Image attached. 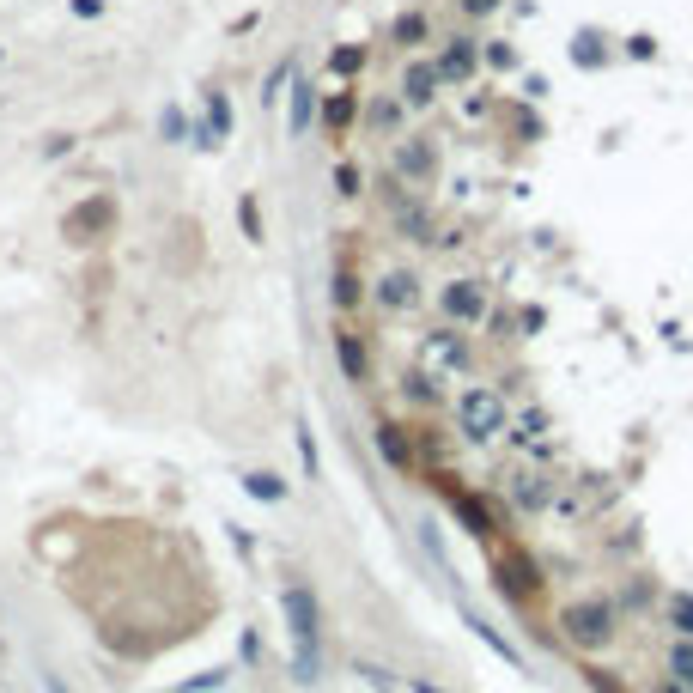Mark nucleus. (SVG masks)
Segmentation results:
<instances>
[{
	"instance_id": "f257e3e1",
	"label": "nucleus",
	"mask_w": 693,
	"mask_h": 693,
	"mask_svg": "<svg viewBox=\"0 0 693 693\" xmlns=\"http://www.w3.org/2000/svg\"><path fill=\"white\" fill-rule=\"evenodd\" d=\"M280 621L292 639V681L317 687L323 681V602L311 584H286L280 590Z\"/></svg>"
},
{
	"instance_id": "f03ea898",
	"label": "nucleus",
	"mask_w": 693,
	"mask_h": 693,
	"mask_svg": "<svg viewBox=\"0 0 693 693\" xmlns=\"http://www.w3.org/2000/svg\"><path fill=\"white\" fill-rule=\"evenodd\" d=\"M560 633H566V645L572 651H608L614 645V633H621V608H614L608 596H572L566 608H560Z\"/></svg>"
},
{
	"instance_id": "7ed1b4c3",
	"label": "nucleus",
	"mask_w": 693,
	"mask_h": 693,
	"mask_svg": "<svg viewBox=\"0 0 693 693\" xmlns=\"http://www.w3.org/2000/svg\"><path fill=\"white\" fill-rule=\"evenodd\" d=\"M456 426L469 444H487L499 432H511V402L505 390H493V383H469V390L456 396Z\"/></svg>"
},
{
	"instance_id": "20e7f679",
	"label": "nucleus",
	"mask_w": 693,
	"mask_h": 693,
	"mask_svg": "<svg viewBox=\"0 0 693 693\" xmlns=\"http://www.w3.org/2000/svg\"><path fill=\"white\" fill-rule=\"evenodd\" d=\"M493 590H499V602L505 608H535L542 602V590H548V578H542V566H535L523 548H499L493 554Z\"/></svg>"
},
{
	"instance_id": "39448f33",
	"label": "nucleus",
	"mask_w": 693,
	"mask_h": 693,
	"mask_svg": "<svg viewBox=\"0 0 693 693\" xmlns=\"http://www.w3.org/2000/svg\"><path fill=\"white\" fill-rule=\"evenodd\" d=\"M116 225H122V201H116V195H86L80 207H67L61 238H67L73 250H98V244L116 238Z\"/></svg>"
},
{
	"instance_id": "423d86ee",
	"label": "nucleus",
	"mask_w": 693,
	"mask_h": 693,
	"mask_svg": "<svg viewBox=\"0 0 693 693\" xmlns=\"http://www.w3.org/2000/svg\"><path fill=\"white\" fill-rule=\"evenodd\" d=\"M438 311H444V323H450V329H481V323L493 317V298H487V286H481V280L456 274V280H444V286H438Z\"/></svg>"
},
{
	"instance_id": "0eeeda50",
	"label": "nucleus",
	"mask_w": 693,
	"mask_h": 693,
	"mask_svg": "<svg viewBox=\"0 0 693 693\" xmlns=\"http://www.w3.org/2000/svg\"><path fill=\"white\" fill-rule=\"evenodd\" d=\"M438 487H444V499H450V511H456V523L469 529L475 542H499V511L487 505V493L456 487V475H438Z\"/></svg>"
},
{
	"instance_id": "6e6552de",
	"label": "nucleus",
	"mask_w": 693,
	"mask_h": 693,
	"mask_svg": "<svg viewBox=\"0 0 693 693\" xmlns=\"http://www.w3.org/2000/svg\"><path fill=\"white\" fill-rule=\"evenodd\" d=\"M371 304L377 311H390V317H408V311H420V274H408V268H390L377 286H371Z\"/></svg>"
},
{
	"instance_id": "1a4fd4ad",
	"label": "nucleus",
	"mask_w": 693,
	"mask_h": 693,
	"mask_svg": "<svg viewBox=\"0 0 693 693\" xmlns=\"http://www.w3.org/2000/svg\"><path fill=\"white\" fill-rule=\"evenodd\" d=\"M396 177L408 183V189H426V183H438V146L420 134V140H396Z\"/></svg>"
},
{
	"instance_id": "9d476101",
	"label": "nucleus",
	"mask_w": 693,
	"mask_h": 693,
	"mask_svg": "<svg viewBox=\"0 0 693 693\" xmlns=\"http://www.w3.org/2000/svg\"><path fill=\"white\" fill-rule=\"evenodd\" d=\"M438 73H444V86H469L475 73H481V43L475 37H444V49L432 55Z\"/></svg>"
},
{
	"instance_id": "9b49d317",
	"label": "nucleus",
	"mask_w": 693,
	"mask_h": 693,
	"mask_svg": "<svg viewBox=\"0 0 693 693\" xmlns=\"http://www.w3.org/2000/svg\"><path fill=\"white\" fill-rule=\"evenodd\" d=\"M438 86H444L438 61H408V67H402V86H396V98H402L408 110H426V104H438Z\"/></svg>"
},
{
	"instance_id": "f8f14e48",
	"label": "nucleus",
	"mask_w": 693,
	"mask_h": 693,
	"mask_svg": "<svg viewBox=\"0 0 693 693\" xmlns=\"http://www.w3.org/2000/svg\"><path fill=\"white\" fill-rule=\"evenodd\" d=\"M371 438H377V450H383V462H390V469H396V475H420V450L408 444V432H402L396 420H383V426H377Z\"/></svg>"
},
{
	"instance_id": "ddd939ff",
	"label": "nucleus",
	"mask_w": 693,
	"mask_h": 693,
	"mask_svg": "<svg viewBox=\"0 0 693 693\" xmlns=\"http://www.w3.org/2000/svg\"><path fill=\"white\" fill-rule=\"evenodd\" d=\"M335 359H341V371H347V383H371V347H365V335L359 329H335Z\"/></svg>"
},
{
	"instance_id": "4468645a",
	"label": "nucleus",
	"mask_w": 693,
	"mask_h": 693,
	"mask_svg": "<svg viewBox=\"0 0 693 693\" xmlns=\"http://www.w3.org/2000/svg\"><path fill=\"white\" fill-rule=\"evenodd\" d=\"M311 122H317V80H292L286 86V134L292 140L311 134Z\"/></svg>"
},
{
	"instance_id": "2eb2a0df",
	"label": "nucleus",
	"mask_w": 693,
	"mask_h": 693,
	"mask_svg": "<svg viewBox=\"0 0 693 693\" xmlns=\"http://www.w3.org/2000/svg\"><path fill=\"white\" fill-rule=\"evenodd\" d=\"M426 359L432 365H444V371H469V341H462V329H432L426 335Z\"/></svg>"
},
{
	"instance_id": "dca6fc26",
	"label": "nucleus",
	"mask_w": 693,
	"mask_h": 693,
	"mask_svg": "<svg viewBox=\"0 0 693 693\" xmlns=\"http://www.w3.org/2000/svg\"><path fill=\"white\" fill-rule=\"evenodd\" d=\"M359 116H365L359 86H341V92H329V98H323V128H329V134H347Z\"/></svg>"
},
{
	"instance_id": "f3484780",
	"label": "nucleus",
	"mask_w": 693,
	"mask_h": 693,
	"mask_svg": "<svg viewBox=\"0 0 693 693\" xmlns=\"http://www.w3.org/2000/svg\"><path fill=\"white\" fill-rule=\"evenodd\" d=\"M402 110H408L402 98H383V92H377V98H365V116H359V122H365L371 134H383V140H402Z\"/></svg>"
},
{
	"instance_id": "a211bd4d",
	"label": "nucleus",
	"mask_w": 693,
	"mask_h": 693,
	"mask_svg": "<svg viewBox=\"0 0 693 693\" xmlns=\"http://www.w3.org/2000/svg\"><path fill=\"white\" fill-rule=\"evenodd\" d=\"M390 43H396V49L438 43V37H432V13H426V7H402V13H396V25H390Z\"/></svg>"
},
{
	"instance_id": "6ab92c4d",
	"label": "nucleus",
	"mask_w": 693,
	"mask_h": 693,
	"mask_svg": "<svg viewBox=\"0 0 693 693\" xmlns=\"http://www.w3.org/2000/svg\"><path fill=\"white\" fill-rule=\"evenodd\" d=\"M462 621H469V633H475V639H481L487 651H499V657H505V663H511V669L523 675V657H517V645H505V639H499V627H487L475 608H462Z\"/></svg>"
},
{
	"instance_id": "aec40b11",
	"label": "nucleus",
	"mask_w": 693,
	"mask_h": 693,
	"mask_svg": "<svg viewBox=\"0 0 693 693\" xmlns=\"http://www.w3.org/2000/svg\"><path fill=\"white\" fill-rule=\"evenodd\" d=\"M371 67V43H341L335 55H329V73L335 80H353V73H365Z\"/></svg>"
},
{
	"instance_id": "412c9836",
	"label": "nucleus",
	"mask_w": 693,
	"mask_h": 693,
	"mask_svg": "<svg viewBox=\"0 0 693 693\" xmlns=\"http://www.w3.org/2000/svg\"><path fill=\"white\" fill-rule=\"evenodd\" d=\"M244 493H250V499H262V505H280L292 487H286L274 469H250V475H244Z\"/></svg>"
},
{
	"instance_id": "4be33fe9",
	"label": "nucleus",
	"mask_w": 693,
	"mask_h": 693,
	"mask_svg": "<svg viewBox=\"0 0 693 693\" xmlns=\"http://www.w3.org/2000/svg\"><path fill=\"white\" fill-rule=\"evenodd\" d=\"M663 621H669L681 639H693V590H669V596H663Z\"/></svg>"
},
{
	"instance_id": "5701e85b",
	"label": "nucleus",
	"mask_w": 693,
	"mask_h": 693,
	"mask_svg": "<svg viewBox=\"0 0 693 693\" xmlns=\"http://www.w3.org/2000/svg\"><path fill=\"white\" fill-rule=\"evenodd\" d=\"M511 499H517V511H542V505H548V481H542V475H517Z\"/></svg>"
},
{
	"instance_id": "b1692460",
	"label": "nucleus",
	"mask_w": 693,
	"mask_h": 693,
	"mask_svg": "<svg viewBox=\"0 0 693 693\" xmlns=\"http://www.w3.org/2000/svg\"><path fill=\"white\" fill-rule=\"evenodd\" d=\"M189 134H195V122H189L177 104H165V110H159V140H165V146H183Z\"/></svg>"
},
{
	"instance_id": "393cba45",
	"label": "nucleus",
	"mask_w": 693,
	"mask_h": 693,
	"mask_svg": "<svg viewBox=\"0 0 693 693\" xmlns=\"http://www.w3.org/2000/svg\"><path fill=\"white\" fill-rule=\"evenodd\" d=\"M481 61H487L493 73H511V67H517V49H511L505 37H487V43H481Z\"/></svg>"
},
{
	"instance_id": "a878e982",
	"label": "nucleus",
	"mask_w": 693,
	"mask_h": 693,
	"mask_svg": "<svg viewBox=\"0 0 693 693\" xmlns=\"http://www.w3.org/2000/svg\"><path fill=\"white\" fill-rule=\"evenodd\" d=\"M669 675H675L681 687H693V639H675V645H669Z\"/></svg>"
},
{
	"instance_id": "bb28decb",
	"label": "nucleus",
	"mask_w": 693,
	"mask_h": 693,
	"mask_svg": "<svg viewBox=\"0 0 693 693\" xmlns=\"http://www.w3.org/2000/svg\"><path fill=\"white\" fill-rule=\"evenodd\" d=\"M286 86H292V61H280L268 80H262V110H274V104L286 98Z\"/></svg>"
},
{
	"instance_id": "cd10ccee",
	"label": "nucleus",
	"mask_w": 693,
	"mask_h": 693,
	"mask_svg": "<svg viewBox=\"0 0 693 693\" xmlns=\"http://www.w3.org/2000/svg\"><path fill=\"white\" fill-rule=\"evenodd\" d=\"M402 396H408V402H438V377H432V371L420 365V371H414V377L402 383Z\"/></svg>"
},
{
	"instance_id": "c85d7f7f",
	"label": "nucleus",
	"mask_w": 693,
	"mask_h": 693,
	"mask_svg": "<svg viewBox=\"0 0 693 693\" xmlns=\"http://www.w3.org/2000/svg\"><path fill=\"white\" fill-rule=\"evenodd\" d=\"M359 298H365V286H359V274H353V268H341V274H335V304H341V311H353V304H359Z\"/></svg>"
},
{
	"instance_id": "c756f323",
	"label": "nucleus",
	"mask_w": 693,
	"mask_h": 693,
	"mask_svg": "<svg viewBox=\"0 0 693 693\" xmlns=\"http://www.w3.org/2000/svg\"><path fill=\"white\" fill-rule=\"evenodd\" d=\"M402 231H408L414 244H426V231H432V213H426V207H408V201H402Z\"/></svg>"
},
{
	"instance_id": "7c9ffc66",
	"label": "nucleus",
	"mask_w": 693,
	"mask_h": 693,
	"mask_svg": "<svg viewBox=\"0 0 693 693\" xmlns=\"http://www.w3.org/2000/svg\"><path fill=\"white\" fill-rule=\"evenodd\" d=\"M238 219H244V238H250V244H262V207H256V195H244V201H238Z\"/></svg>"
},
{
	"instance_id": "2f4dec72",
	"label": "nucleus",
	"mask_w": 693,
	"mask_h": 693,
	"mask_svg": "<svg viewBox=\"0 0 693 693\" xmlns=\"http://www.w3.org/2000/svg\"><path fill=\"white\" fill-rule=\"evenodd\" d=\"M353 675H365L377 693H402V687H396V675H390V669H377V663H353Z\"/></svg>"
},
{
	"instance_id": "473e14b6",
	"label": "nucleus",
	"mask_w": 693,
	"mask_h": 693,
	"mask_svg": "<svg viewBox=\"0 0 693 693\" xmlns=\"http://www.w3.org/2000/svg\"><path fill=\"white\" fill-rule=\"evenodd\" d=\"M584 681H590V693H627V681H621V675H608V669H596V663L584 669Z\"/></svg>"
},
{
	"instance_id": "72a5a7b5",
	"label": "nucleus",
	"mask_w": 693,
	"mask_h": 693,
	"mask_svg": "<svg viewBox=\"0 0 693 693\" xmlns=\"http://www.w3.org/2000/svg\"><path fill=\"white\" fill-rule=\"evenodd\" d=\"M298 462H304V475L317 481V438H311V426H298Z\"/></svg>"
},
{
	"instance_id": "f704fd0d",
	"label": "nucleus",
	"mask_w": 693,
	"mask_h": 693,
	"mask_svg": "<svg viewBox=\"0 0 693 693\" xmlns=\"http://www.w3.org/2000/svg\"><path fill=\"white\" fill-rule=\"evenodd\" d=\"M499 7H505V0H456V13H462V19H493Z\"/></svg>"
},
{
	"instance_id": "c9c22d12",
	"label": "nucleus",
	"mask_w": 693,
	"mask_h": 693,
	"mask_svg": "<svg viewBox=\"0 0 693 693\" xmlns=\"http://www.w3.org/2000/svg\"><path fill=\"white\" fill-rule=\"evenodd\" d=\"M542 432H548V414H542V408H529V414L517 420V432H511V438H542Z\"/></svg>"
},
{
	"instance_id": "e433bc0d",
	"label": "nucleus",
	"mask_w": 693,
	"mask_h": 693,
	"mask_svg": "<svg viewBox=\"0 0 693 693\" xmlns=\"http://www.w3.org/2000/svg\"><path fill=\"white\" fill-rule=\"evenodd\" d=\"M335 195H347V201L359 195V165H341V171H335Z\"/></svg>"
},
{
	"instance_id": "4c0bfd02",
	"label": "nucleus",
	"mask_w": 693,
	"mask_h": 693,
	"mask_svg": "<svg viewBox=\"0 0 693 693\" xmlns=\"http://www.w3.org/2000/svg\"><path fill=\"white\" fill-rule=\"evenodd\" d=\"M225 675H231V669H207V675H195L183 693H213V687H225Z\"/></svg>"
},
{
	"instance_id": "58836bf2",
	"label": "nucleus",
	"mask_w": 693,
	"mask_h": 693,
	"mask_svg": "<svg viewBox=\"0 0 693 693\" xmlns=\"http://www.w3.org/2000/svg\"><path fill=\"white\" fill-rule=\"evenodd\" d=\"M578 61H584V67H602V49H596V37H590V31L578 37Z\"/></svg>"
},
{
	"instance_id": "ea45409f",
	"label": "nucleus",
	"mask_w": 693,
	"mask_h": 693,
	"mask_svg": "<svg viewBox=\"0 0 693 693\" xmlns=\"http://www.w3.org/2000/svg\"><path fill=\"white\" fill-rule=\"evenodd\" d=\"M627 55H633V61H651V55H657V43H651V37H627Z\"/></svg>"
},
{
	"instance_id": "a19ab883",
	"label": "nucleus",
	"mask_w": 693,
	"mask_h": 693,
	"mask_svg": "<svg viewBox=\"0 0 693 693\" xmlns=\"http://www.w3.org/2000/svg\"><path fill=\"white\" fill-rule=\"evenodd\" d=\"M104 13V0H73V19H98Z\"/></svg>"
},
{
	"instance_id": "79ce46f5",
	"label": "nucleus",
	"mask_w": 693,
	"mask_h": 693,
	"mask_svg": "<svg viewBox=\"0 0 693 693\" xmlns=\"http://www.w3.org/2000/svg\"><path fill=\"white\" fill-rule=\"evenodd\" d=\"M408 693H444V687H438V681H426V675H414V681H408Z\"/></svg>"
},
{
	"instance_id": "37998d69",
	"label": "nucleus",
	"mask_w": 693,
	"mask_h": 693,
	"mask_svg": "<svg viewBox=\"0 0 693 693\" xmlns=\"http://www.w3.org/2000/svg\"><path fill=\"white\" fill-rule=\"evenodd\" d=\"M43 687H49V693H67V687H61V675H43Z\"/></svg>"
}]
</instances>
